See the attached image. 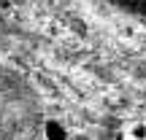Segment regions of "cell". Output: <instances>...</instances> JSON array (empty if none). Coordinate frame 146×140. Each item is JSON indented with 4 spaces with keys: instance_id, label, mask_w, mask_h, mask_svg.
Segmentation results:
<instances>
[{
    "instance_id": "1",
    "label": "cell",
    "mask_w": 146,
    "mask_h": 140,
    "mask_svg": "<svg viewBox=\"0 0 146 140\" xmlns=\"http://www.w3.org/2000/svg\"><path fill=\"white\" fill-rule=\"evenodd\" d=\"M43 135H46V140H68V129H65L60 121H46Z\"/></svg>"
},
{
    "instance_id": "2",
    "label": "cell",
    "mask_w": 146,
    "mask_h": 140,
    "mask_svg": "<svg viewBox=\"0 0 146 140\" xmlns=\"http://www.w3.org/2000/svg\"><path fill=\"white\" fill-rule=\"evenodd\" d=\"M130 140H146V127H133L130 129Z\"/></svg>"
}]
</instances>
